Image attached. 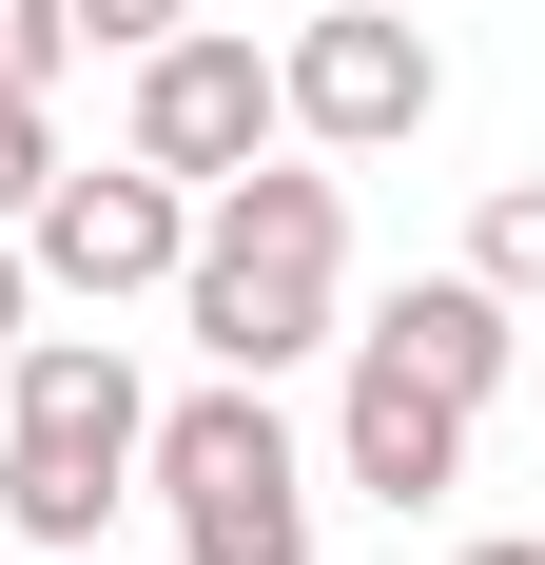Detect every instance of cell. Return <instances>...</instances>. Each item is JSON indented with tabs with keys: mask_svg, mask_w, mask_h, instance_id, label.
<instances>
[{
	"mask_svg": "<svg viewBox=\"0 0 545 565\" xmlns=\"http://www.w3.org/2000/svg\"><path fill=\"white\" fill-rule=\"evenodd\" d=\"M58 58H78V20L58 0H0V98H58Z\"/></svg>",
	"mask_w": 545,
	"mask_h": 565,
	"instance_id": "cell-10",
	"label": "cell"
},
{
	"mask_svg": "<svg viewBox=\"0 0 545 565\" xmlns=\"http://www.w3.org/2000/svg\"><path fill=\"white\" fill-rule=\"evenodd\" d=\"M137 429H157V391L117 371V332H20V371H0V526L98 546V508L137 488Z\"/></svg>",
	"mask_w": 545,
	"mask_h": 565,
	"instance_id": "cell-2",
	"label": "cell"
},
{
	"mask_svg": "<svg viewBox=\"0 0 545 565\" xmlns=\"http://www.w3.org/2000/svg\"><path fill=\"white\" fill-rule=\"evenodd\" d=\"M40 175H58V117H40V98H0V234L40 215Z\"/></svg>",
	"mask_w": 545,
	"mask_h": 565,
	"instance_id": "cell-11",
	"label": "cell"
},
{
	"mask_svg": "<svg viewBox=\"0 0 545 565\" xmlns=\"http://www.w3.org/2000/svg\"><path fill=\"white\" fill-rule=\"evenodd\" d=\"M40 565H98V546H40Z\"/></svg>",
	"mask_w": 545,
	"mask_h": 565,
	"instance_id": "cell-15",
	"label": "cell"
},
{
	"mask_svg": "<svg viewBox=\"0 0 545 565\" xmlns=\"http://www.w3.org/2000/svg\"><path fill=\"white\" fill-rule=\"evenodd\" d=\"M429 98H448V58L389 20V0H331L312 40L272 58V117L312 137V157H389V137H429Z\"/></svg>",
	"mask_w": 545,
	"mask_h": 565,
	"instance_id": "cell-4",
	"label": "cell"
},
{
	"mask_svg": "<svg viewBox=\"0 0 545 565\" xmlns=\"http://www.w3.org/2000/svg\"><path fill=\"white\" fill-rule=\"evenodd\" d=\"M331 292H351V195H331L312 157H234L215 215L175 234V312H195V351L272 391L292 351H331Z\"/></svg>",
	"mask_w": 545,
	"mask_h": 565,
	"instance_id": "cell-1",
	"label": "cell"
},
{
	"mask_svg": "<svg viewBox=\"0 0 545 565\" xmlns=\"http://www.w3.org/2000/svg\"><path fill=\"white\" fill-rule=\"evenodd\" d=\"M175 234H195V175H40V215H20V274L58 292H175Z\"/></svg>",
	"mask_w": 545,
	"mask_h": 565,
	"instance_id": "cell-5",
	"label": "cell"
},
{
	"mask_svg": "<svg viewBox=\"0 0 545 565\" xmlns=\"http://www.w3.org/2000/svg\"><path fill=\"white\" fill-rule=\"evenodd\" d=\"M20 292H40V274H20V234H0V351H20Z\"/></svg>",
	"mask_w": 545,
	"mask_h": 565,
	"instance_id": "cell-13",
	"label": "cell"
},
{
	"mask_svg": "<svg viewBox=\"0 0 545 565\" xmlns=\"http://www.w3.org/2000/svg\"><path fill=\"white\" fill-rule=\"evenodd\" d=\"M468 565H545V546H468Z\"/></svg>",
	"mask_w": 545,
	"mask_h": 565,
	"instance_id": "cell-14",
	"label": "cell"
},
{
	"mask_svg": "<svg viewBox=\"0 0 545 565\" xmlns=\"http://www.w3.org/2000/svg\"><path fill=\"white\" fill-rule=\"evenodd\" d=\"M137 468L175 488V546L195 565H312V468H292V429H272L254 371H215L195 409H157Z\"/></svg>",
	"mask_w": 545,
	"mask_h": 565,
	"instance_id": "cell-3",
	"label": "cell"
},
{
	"mask_svg": "<svg viewBox=\"0 0 545 565\" xmlns=\"http://www.w3.org/2000/svg\"><path fill=\"white\" fill-rule=\"evenodd\" d=\"M331 468H351L371 508H429L448 468H468V409H448L429 371H389V351L351 332V409H331Z\"/></svg>",
	"mask_w": 545,
	"mask_h": 565,
	"instance_id": "cell-7",
	"label": "cell"
},
{
	"mask_svg": "<svg viewBox=\"0 0 545 565\" xmlns=\"http://www.w3.org/2000/svg\"><path fill=\"white\" fill-rule=\"evenodd\" d=\"M371 351H389V371H429L448 409H488V391H506V292H488V274H409V292L371 312Z\"/></svg>",
	"mask_w": 545,
	"mask_h": 565,
	"instance_id": "cell-8",
	"label": "cell"
},
{
	"mask_svg": "<svg viewBox=\"0 0 545 565\" xmlns=\"http://www.w3.org/2000/svg\"><path fill=\"white\" fill-rule=\"evenodd\" d=\"M58 20H78V40H117V58H137V40H175L195 0H58Z\"/></svg>",
	"mask_w": 545,
	"mask_h": 565,
	"instance_id": "cell-12",
	"label": "cell"
},
{
	"mask_svg": "<svg viewBox=\"0 0 545 565\" xmlns=\"http://www.w3.org/2000/svg\"><path fill=\"white\" fill-rule=\"evenodd\" d=\"M137 157H157V175H234V157H272V58L215 40V20L137 40Z\"/></svg>",
	"mask_w": 545,
	"mask_h": 565,
	"instance_id": "cell-6",
	"label": "cell"
},
{
	"mask_svg": "<svg viewBox=\"0 0 545 565\" xmlns=\"http://www.w3.org/2000/svg\"><path fill=\"white\" fill-rule=\"evenodd\" d=\"M468 274H488L506 312H526V292H545V175H506L488 215H468Z\"/></svg>",
	"mask_w": 545,
	"mask_h": 565,
	"instance_id": "cell-9",
	"label": "cell"
}]
</instances>
